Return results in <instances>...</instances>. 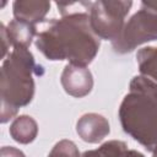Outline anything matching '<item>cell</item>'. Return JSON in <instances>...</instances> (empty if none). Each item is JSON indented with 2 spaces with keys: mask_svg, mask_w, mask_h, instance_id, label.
Here are the masks:
<instances>
[{
  "mask_svg": "<svg viewBox=\"0 0 157 157\" xmlns=\"http://www.w3.org/2000/svg\"><path fill=\"white\" fill-rule=\"evenodd\" d=\"M126 150L128 147L124 141L110 140L104 142L96 150L85 151L81 157H123Z\"/></svg>",
  "mask_w": 157,
  "mask_h": 157,
  "instance_id": "obj_12",
  "label": "cell"
},
{
  "mask_svg": "<svg viewBox=\"0 0 157 157\" xmlns=\"http://www.w3.org/2000/svg\"><path fill=\"white\" fill-rule=\"evenodd\" d=\"M0 34H1V40H2V54H1V56L5 58L6 54H7V49L10 47V42H9V38H7L6 27L4 26V23L0 25Z\"/></svg>",
  "mask_w": 157,
  "mask_h": 157,
  "instance_id": "obj_15",
  "label": "cell"
},
{
  "mask_svg": "<svg viewBox=\"0 0 157 157\" xmlns=\"http://www.w3.org/2000/svg\"><path fill=\"white\" fill-rule=\"evenodd\" d=\"M123 130L147 151H157V83L145 76L130 81L119 107Z\"/></svg>",
  "mask_w": 157,
  "mask_h": 157,
  "instance_id": "obj_2",
  "label": "cell"
},
{
  "mask_svg": "<svg viewBox=\"0 0 157 157\" xmlns=\"http://www.w3.org/2000/svg\"><path fill=\"white\" fill-rule=\"evenodd\" d=\"M49 9L50 2L44 0H16L12 4L13 17L34 26L39 22H44Z\"/></svg>",
  "mask_w": 157,
  "mask_h": 157,
  "instance_id": "obj_8",
  "label": "cell"
},
{
  "mask_svg": "<svg viewBox=\"0 0 157 157\" xmlns=\"http://www.w3.org/2000/svg\"><path fill=\"white\" fill-rule=\"evenodd\" d=\"M44 70L27 48H13L4 59L0 76L1 123L12 119L18 108L29 104L34 96L33 75L40 76Z\"/></svg>",
  "mask_w": 157,
  "mask_h": 157,
  "instance_id": "obj_3",
  "label": "cell"
},
{
  "mask_svg": "<svg viewBox=\"0 0 157 157\" xmlns=\"http://www.w3.org/2000/svg\"><path fill=\"white\" fill-rule=\"evenodd\" d=\"M132 6L126 0H98L90 1L88 15L93 32L101 39L114 42L120 36L125 17Z\"/></svg>",
  "mask_w": 157,
  "mask_h": 157,
  "instance_id": "obj_5",
  "label": "cell"
},
{
  "mask_svg": "<svg viewBox=\"0 0 157 157\" xmlns=\"http://www.w3.org/2000/svg\"><path fill=\"white\" fill-rule=\"evenodd\" d=\"M37 26L13 18L6 27V34L10 45L13 48H27L31 45L34 37H37Z\"/></svg>",
  "mask_w": 157,
  "mask_h": 157,
  "instance_id": "obj_9",
  "label": "cell"
},
{
  "mask_svg": "<svg viewBox=\"0 0 157 157\" xmlns=\"http://www.w3.org/2000/svg\"><path fill=\"white\" fill-rule=\"evenodd\" d=\"M0 157H26V155L21 150H18L16 147L4 146V147H1Z\"/></svg>",
  "mask_w": 157,
  "mask_h": 157,
  "instance_id": "obj_14",
  "label": "cell"
},
{
  "mask_svg": "<svg viewBox=\"0 0 157 157\" xmlns=\"http://www.w3.org/2000/svg\"><path fill=\"white\" fill-rule=\"evenodd\" d=\"M64 91L76 98L87 96L93 87V77L91 71L86 66L67 64L60 77Z\"/></svg>",
  "mask_w": 157,
  "mask_h": 157,
  "instance_id": "obj_6",
  "label": "cell"
},
{
  "mask_svg": "<svg viewBox=\"0 0 157 157\" xmlns=\"http://www.w3.org/2000/svg\"><path fill=\"white\" fill-rule=\"evenodd\" d=\"M48 157H81L77 146L71 140H60L54 145Z\"/></svg>",
  "mask_w": 157,
  "mask_h": 157,
  "instance_id": "obj_13",
  "label": "cell"
},
{
  "mask_svg": "<svg viewBox=\"0 0 157 157\" xmlns=\"http://www.w3.org/2000/svg\"><path fill=\"white\" fill-rule=\"evenodd\" d=\"M123 157H145L141 152L136 151V150H126L123 155Z\"/></svg>",
  "mask_w": 157,
  "mask_h": 157,
  "instance_id": "obj_16",
  "label": "cell"
},
{
  "mask_svg": "<svg viewBox=\"0 0 157 157\" xmlns=\"http://www.w3.org/2000/svg\"><path fill=\"white\" fill-rule=\"evenodd\" d=\"M152 157H157V151H156V152H153V153H152Z\"/></svg>",
  "mask_w": 157,
  "mask_h": 157,
  "instance_id": "obj_17",
  "label": "cell"
},
{
  "mask_svg": "<svg viewBox=\"0 0 157 157\" xmlns=\"http://www.w3.org/2000/svg\"><path fill=\"white\" fill-rule=\"evenodd\" d=\"M77 135L88 144L101 142L109 132V123L107 118L98 113H86L76 123Z\"/></svg>",
  "mask_w": 157,
  "mask_h": 157,
  "instance_id": "obj_7",
  "label": "cell"
},
{
  "mask_svg": "<svg viewBox=\"0 0 157 157\" xmlns=\"http://www.w3.org/2000/svg\"><path fill=\"white\" fill-rule=\"evenodd\" d=\"M151 40H157V1H142L140 10L125 22L112 47L114 52L126 54Z\"/></svg>",
  "mask_w": 157,
  "mask_h": 157,
  "instance_id": "obj_4",
  "label": "cell"
},
{
  "mask_svg": "<svg viewBox=\"0 0 157 157\" xmlns=\"http://www.w3.org/2000/svg\"><path fill=\"white\" fill-rule=\"evenodd\" d=\"M136 60L141 76H145L157 83V48H141L136 53Z\"/></svg>",
  "mask_w": 157,
  "mask_h": 157,
  "instance_id": "obj_11",
  "label": "cell"
},
{
  "mask_svg": "<svg viewBox=\"0 0 157 157\" xmlns=\"http://www.w3.org/2000/svg\"><path fill=\"white\" fill-rule=\"evenodd\" d=\"M34 44L48 60H67L80 66L91 64L101 45L88 11H69L61 18L44 21Z\"/></svg>",
  "mask_w": 157,
  "mask_h": 157,
  "instance_id": "obj_1",
  "label": "cell"
},
{
  "mask_svg": "<svg viewBox=\"0 0 157 157\" xmlns=\"http://www.w3.org/2000/svg\"><path fill=\"white\" fill-rule=\"evenodd\" d=\"M9 132L16 142L27 145L37 137L38 124L29 115H18L11 123Z\"/></svg>",
  "mask_w": 157,
  "mask_h": 157,
  "instance_id": "obj_10",
  "label": "cell"
}]
</instances>
